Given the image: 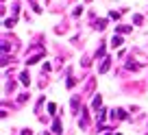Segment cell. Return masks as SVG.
<instances>
[{"label":"cell","instance_id":"ac0fdd59","mask_svg":"<svg viewBox=\"0 0 148 135\" xmlns=\"http://www.w3.org/2000/svg\"><path fill=\"white\" fill-rule=\"evenodd\" d=\"M48 111L55 113V111H57V105H55V103H50V105H48Z\"/></svg>","mask_w":148,"mask_h":135},{"label":"cell","instance_id":"d6986e66","mask_svg":"<svg viewBox=\"0 0 148 135\" xmlns=\"http://www.w3.org/2000/svg\"><path fill=\"white\" fill-rule=\"evenodd\" d=\"M22 135H33V131H31V129H24V131H22Z\"/></svg>","mask_w":148,"mask_h":135},{"label":"cell","instance_id":"44dd1931","mask_svg":"<svg viewBox=\"0 0 148 135\" xmlns=\"http://www.w3.org/2000/svg\"><path fill=\"white\" fill-rule=\"evenodd\" d=\"M87 2H89V0H87Z\"/></svg>","mask_w":148,"mask_h":135},{"label":"cell","instance_id":"8fae6325","mask_svg":"<svg viewBox=\"0 0 148 135\" xmlns=\"http://www.w3.org/2000/svg\"><path fill=\"white\" fill-rule=\"evenodd\" d=\"M94 85H96V79H89V81H87V87H85V92L89 94V92L94 89Z\"/></svg>","mask_w":148,"mask_h":135},{"label":"cell","instance_id":"5bb4252c","mask_svg":"<svg viewBox=\"0 0 148 135\" xmlns=\"http://www.w3.org/2000/svg\"><path fill=\"white\" fill-rule=\"evenodd\" d=\"M102 55H105V46H98V50H96V59H100Z\"/></svg>","mask_w":148,"mask_h":135},{"label":"cell","instance_id":"3957f363","mask_svg":"<svg viewBox=\"0 0 148 135\" xmlns=\"http://www.w3.org/2000/svg\"><path fill=\"white\" fill-rule=\"evenodd\" d=\"M109 68H111V57H105V59H102V63H100V68H98V72H100V74H105Z\"/></svg>","mask_w":148,"mask_h":135},{"label":"cell","instance_id":"9c48e42d","mask_svg":"<svg viewBox=\"0 0 148 135\" xmlns=\"http://www.w3.org/2000/svg\"><path fill=\"white\" fill-rule=\"evenodd\" d=\"M105 26H107V20H96L94 22V28H98V31H102Z\"/></svg>","mask_w":148,"mask_h":135},{"label":"cell","instance_id":"277c9868","mask_svg":"<svg viewBox=\"0 0 148 135\" xmlns=\"http://www.w3.org/2000/svg\"><path fill=\"white\" fill-rule=\"evenodd\" d=\"M52 133H57V135L63 133V124H61V120H55V122H52Z\"/></svg>","mask_w":148,"mask_h":135},{"label":"cell","instance_id":"4fadbf2b","mask_svg":"<svg viewBox=\"0 0 148 135\" xmlns=\"http://www.w3.org/2000/svg\"><path fill=\"white\" fill-rule=\"evenodd\" d=\"M5 26H7V28H13V26H15V18H11V20H5Z\"/></svg>","mask_w":148,"mask_h":135},{"label":"cell","instance_id":"2e32d148","mask_svg":"<svg viewBox=\"0 0 148 135\" xmlns=\"http://www.w3.org/2000/svg\"><path fill=\"white\" fill-rule=\"evenodd\" d=\"M133 22H135V24H142L144 18H142V15H133Z\"/></svg>","mask_w":148,"mask_h":135},{"label":"cell","instance_id":"5b68a950","mask_svg":"<svg viewBox=\"0 0 148 135\" xmlns=\"http://www.w3.org/2000/svg\"><path fill=\"white\" fill-rule=\"evenodd\" d=\"M96 120H98V124H102V122L107 120V111H105V109H98V111H96Z\"/></svg>","mask_w":148,"mask_h":135},{"label":"cell","instance_id":"30bf717a","mask_svg":"<svg viewBox=\"0 0 148 135\" xmlns=\"http://www.w3.org/2000/svg\"><path fill=\"white\" fill-rule=\"evenodd\" d=\"M100 105H102V98H100V96H96V98H94V103H92V107H94V109L98 111V109H102Z\"/></svg>","mask_w":148,"mask_h":135},{"label":"cell","instance_id":"ffe728a7","mask_svg":"<svg viewBox=\"0 0 148 135\" xmlns=\"http://www.w3.org/2000/svg\"><path fill=\"white\" fill-rule=\"evenodd\" d=\"M44 135H50V133H44Z\"/></svg>","mask_w":148,"mask_h":135},{"label":"cell","instance_id":"6da1fadb","mask_svg":"<svg viewBox=\"0 0 148 135\" xmlns=\"http://www.w3.org/2000/svg\"><path fill=\"white\" fill-rule=\"evenodd\" d=\"M44 55H46V48H44V46H33L31 55H26V65H33V63H37V61L42 59Z\"/></svg>","mask_w":148,"mask_h":135},{"label":"cell","instance_id":"9a60e30c","mask_svg":"<svg viewBox=\"0 0 148 135\" xmlns=\"http://www.w3.org/2000/svg\"><path fill=\"white\" fill-rule=\"evenodd\" d=\"M120 11H111V13H109V18H113V20H120Z\"/></svg>","mask_w":148,"mask_h":135},{"label":"cell","instance_id":"7a4b0ae2","mask_svg":"<svg viewBox=\"0 0 148 135\" xmlns=\"http://www.w3.org/2000/svg\"><path fill=\"white\" fill-rule=\"evenodd\" d=\"M111 118H113V120H126V111L124 109H113V111H111Z\"/></svg>","mask_w":148,"mask_h":135},{"label":"cell","instance_id":"ba28073f","mask_svg":"<svg viewBox=\"0 0 148 135\" xmlns=\"http://www.w3.org/2000/svg\"><path fill=\"white\" fill-rule=\"evenodd\" d=\"M20 83H22V85H28V83H31V76H28V72H22V74H20Z\"/></svg>","mask_w":148,"mask_h":135},{"label":"cell","instance_id":"8992f818","mask_svg":"<svg viewBox=\"0 0 148 135\" xmlns=\"http://www.w3.org/2000/svg\"><path fill=\"white\" fill-rule=\"evenodd\" d=\"M79 105H81V96H74L72 98V111L79 113Z\"/></svg>","mask_w":148,"mask_h":135},{"label":"cell","instance_id":"e0dca14e","mask_svg":"<svg viewBox=\"0 0 148 135\" xmlns=\"http://www.w3.org/2000/svg\"><path fill=\"white\" fill-rule=\"evenodd\" d=\"M26 98H28V94H20V96H18V103H24Z\"/></svg>","mask_w":148,"mask_h":135},{"label":"cell","instance_id":"52a82bcc","mask_svg":"<svg viewBox=\"0 0 148 135\" xmlns=\"http://www.w3.org/2000/svg\"><path fill=\"white\" fill-rule=\"evenodd\" d=\"M111 46H113V48L122 46V37H120V35H113V37H111Z\"/></svg>","mask_w":148,"mask_h":135},{"label":"cell","instance_id":"7c38bea8","mask_svg":"<svg viewBox=\"0 0 148 135\" xmlns=\"http://www.w3.org/2000/svg\"><path fill=\"white\" fill-rule=\"evenodd\" d=\"M116 31L118 33H131L133 28H131V26H116Z\"/></svg>","mask_w":148,"mask_h":135}]
</instances>
